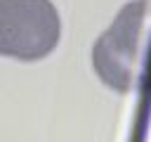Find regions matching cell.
I'll return each mask as SVG.
<instances>
[{
    "label": "cell",
    "instance_id": "6da1fadb",
    "mask_svg": "<svg viewBox=\"0 0 151 142\" xmlns=\"http://www.w3.org/2000/svg\"><path fill=\"white\" fill-rule=\"evenodd\" d=\"M149 2L132 0L120 7L111 26L92 47V69L99 80L116 92H134L142 83L146 52Z\"/></svg>",
    "mask_w": 151,
    "mask_h": 142
},
{
    "label": "cell",
    "instance_id": "7a4b0ae2",
    "mask_svg": "<svg viewBox=\"0 0 151 142\" xmlns=\"http://www.w3.org/2000/svg\"><path fill=\"white\" fill-rule=\"evenodd\" d=\"M61 38V19L52 0H0V57L45 59Z\"/></svg>",
    "mask_w": 151,
    "mask_h": 142
}]
</instances>
